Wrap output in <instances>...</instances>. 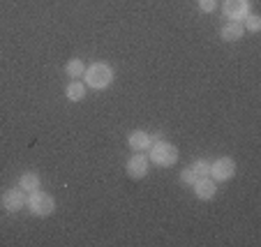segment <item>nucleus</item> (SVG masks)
<instances>
[{"label":"nucleus","mask_w":261,"mask_h":247,"mask_svg":"<svg viewBox=\"0 0 261 247\" xmlns=\"http://www.w3.org/2000/svg\"><path fill=\"white\" fill-rule=\"evenodd\" d=\"M148 159H150V164L158 169H169V167H176L178 159H180V153H178V148L171 144V141H167V139H155L153 144H150V148L146 150Z\"/></svg>","instance_id":"f257e3e1"},{"label":"nucleus","mask_w":261,"mask_h":247,"mask_svg":"<svg viewBox=\"0 0 261 247\" xmlns=\"http://www.w3.org/2000/svg\"><path fill=\"white\" fill-rule=\"evenodd\" d=\"M84 84L88 86L90 90H107L109 86L114 84V79H116V72H114V67L109 63H104V60H95L93 65H88L86 67V72H84Z\"/></svg>","instance_id":"f03ea898"},{"label":"nucleus","mask_w":261,"mask_h":247,"mask_svg":"<svg viewBox=\"0 0 261 247\" xmlns=\"http://www.w3.org/2000/svg\"><path fill=\"white\" fill-rule=\"evenodd\" d=\"M25 210L33 217H49V215L56 213V199L40 187L25 197Z\"/></svg>","instance_id":"7ed1b4c3"},{"label":"nucleus","mask_w":261,"mask_h":247,"mask_svg":"<svg viewBox=\"0 0 261 247\" xmlns=\"http://www.w3.org/2000/svg\"><path fill=\"white\" fill-rule=\"evenodd\" d=\"M208 176H211L217 185L229 183V180L236 176V162H233L231 157H227V155H224V157L213 159L211 167H208Z\"/></svg>","instance_id":"20e7f679"},{"label":"nucleus","mask_w":261,"mask_h":247,"mask_svg":"<svg viewBox=\"0 0 261 247\" xmlns=\"http://www.w3.org/2000/svg\"><path fill=\"white\" fill-rule=\"evenodd\" d=\"M150 171V159L146 153H134L129 155V159L125 162V173L129 180H143Z\"/></svg>","instance_id":"39448f33"},{"label":"nucleus","mask_w":261,"mask_h":247,"mask_svg":"<svg viewBox=\"0 0 261 247\" xmlns=\"http://www.w3.org/2000/svg\"><path fill=\"white\" fill-rule=\"evenodd\" d=\"M25 197H28V194L16 185V187H10V189L3 192V197H0V206H3V210H7V213H19V210L25 208Z\"/></svg>","instance_id":"423d86ee"},{"label":"nucleus","mask_w":261,"mask_h":247,"mask_svg":"<svg viewBox=\"0 0 261 247\" xmlns=\"http://www.w3.org/2000/svg\"><path fill=\"white\" fill-rule=\"evenodd\" d=\"M252 12V0H222V14L229 21H241Z\"/></svg>","instance_id":"0eeeda50"},{"label":"nucleus","mask_w":261,"mask_h":247,"mask_svg":"<svg viewBox=\"0 0 261 247\" xmlns=\"http://www.w3.org/2000/svg\"><path fill=\"white\" fill-rule=\"evenodd\" d=\"M192 192L199 201H213L217 194V183L211 178V176H203V178H199L197 183L192 185Z\"/></svg>","instance_id":"6e6552de"},{"label":"nucleus","mask_w":261,"mask_h":247,"mask_svg":"<svg viewBox=\"0 0 261 247\" xmlns=\"http://www.w3.org/2000/svg\"><path fill=\"white\" fill-rule=\"evenodd\" d=\"M150 144H153V134L146 132V129H134L127 136V146L132 153H146Z\"/></svg>","instance_id":"1a4fd4ad"},{"label":"nucleus","mask_w":261,"mask_h":247,"mask_svg":"<svg viewBox=\"0 0 261 247\" xmlns=\"http://www.w3.org/2000/svg\"><path fill=\"white\" fill-rule=\"evenodd\" d=\"M86 95H88V86L84 84V79H69V84L65 86V97L69 102H84Z\"/></svg>","instance_id":"9d476101"},{"label":"nucleus","mask_w":261,"mask_h":247,"mask_svg":"<svg viewBox=\"0 0 261 247\" xmlns=\"http://www.w3.org/2000/svg\"><path fill=\"white\" fill-rule=\"evenodd\" d=\"M243 35H245V28H243L241 21H227L220 28V37L224 42H238L243 40Z\"/></svg>","instance_id":"9b49d317"},{"label":"nucleus","mask_w":261,"mask_h":247,"mask_svg":"<svg viewBox=\"0 0 261 247\" xmlns=\"http://www.w3.org/2000/svg\"><path fill=\"white\" fill-rule=\"evenodd\" d=\"M16 185H19L25 194H30V192H35V189L42 187V178H40V173L37 171H25V173L19 176V183Z\"/></svg>","instance_id":"f8f14e48"},{"label":"nucleus","mask_w":261,"mask_h":247,"mask_svg":"<svg viewBox=\"0 0 261 247\" xmlns=\"http://www.w3.org/2000/svg\"><path fill=\"white\" fill-rule=\"evenodd\" d=\"M86 72V63L81 58H69L67 63H65V74H67V79H81Z\"/></svg>","instance_id":"ddd939ff"},{"label":"nucleus","mask_w":261,"mask_h":247,"mask_svg":"<svg viewBox=\"0 0 261 247\" xmlns=\"http://www.w3.org/2000/svg\"><path fill=\"white\" fill-rule=\"evenodd\" d=\"M190 167V171L197 176V180L199 178H203V176H208V167H211V162L208 159H203V157H199V159H194L192 164H188Z\"/></svg>","instance_id":"4468645a"},{"label":"nucleus","mask_w":261,"mask_h":247,"mask_svg":"<svg viewBox=\"0 0 261 247\" xmlns=\"http://www.w3.org/2000/svg\"><path fill=\"white\" fill-rule=\"evenodd\" d=\"M243 28H245V33H259L261 30V16L250 12V14L243 19Z\"/></svg>","instance_id":"2eb2a0df"},{"label":"nucleus","mask_w":261,"mask_h":247,"mask_svg":"<svg viewBox=\"0 0 261 247\" xmlns=\"http://www.w3.org/2000/svg\"><path fill=\"white\" fill-rule=\"evenodd\" d=\"M197 5L203 14H213V12L220 7V0H197Z\"/></svg>","instance_id":"dca6fc26"}]
</instances>
